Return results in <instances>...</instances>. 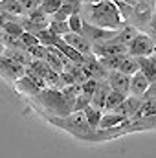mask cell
Returning a JSON list of instances; mask_svg holds the SVG:
<instances>
[{
    "instance_id": "cell-7",
    "label": "cell",
    "mask_w": 156,
    "mask_h": 158,
    "mask_svg": "<svg viewBox=\"0 0 156 158\" xmlns=\"http://www.w3.org/2000/svg\"><path fill=\"white\" fill-rule=\"evenodd\" d=\"M63 125L66 129H70V131H83V136H86V132L92 131V127L88 125V121H86L83 112H72V114L64 116V123Z\"/></svg>"
},
{
    "instance_id": "cell-10",
    "label": "cell",
    "mask_w": 156,
    "mask_h": 158,
    "mask_svg": "<svg viewBox=\"0 0 156 158\" xmlns=\"http://www.w3.org/2000/svg\"><path fill=\"white\" fill-rule=\"evenodd\" d=\"M17 90L22 92V94H28V96H37L40 90H44V88L40 86L39 83H35L31 77H28V76L24 74L22 77L17 79Z\"/></svg>"
},
{
    "instance_id": "cell-19",
    "label": "cell",
    "mask_w": 156,
    "mask_h": 158,
    "mask_svg": "<svg viewBox=\"0 0 156 158\" xmlns=\"http://www.w3.org/2000/svg\"><path fill=\"white\" fill-rule=\"evenodd\" d=\"M61 4H63L61 0H42V2H40V7H39V9H40V11H44L48 17H51L53 13H57V11H59Z\"/></svg>"
},
{
    "instance_id": "cell-5",
    "label": "cell",
    "mask_w": 156,
    "mask_h": 158,
    "mask_svg": "<svg viewBox=\"0 0 156 158\" xmlns=\"http://www.w3.org/2000/svg\"><path fill=\"white\" fill-rule=\"evenodd\" d=\"M105 81L109 83L110 90L119 92V94H123V96H129V86H130V77H129V76H125V74H121V72H117V70H110V72L107 74Z\"/></svg>"
},
{
    "instance_id": "cell-9",
    "label": "cell",
    "mask_w": 156,
    "mask_h": 158,
    "mask_svg": "<svg viewBox=\"0 0 156 158\" xmlns=\"http://www.w3.org/2000/svg\"><path fill=\"white\" fill-rule=\"evenodd\" d=\"M136 61H138V68H140V72L149 79V83L156 81V55L136 57Z\"/></svg>"
},
{
    "instance_id": "cell-24",
    "label": "cell",
    "mask_w": 156,
    "mask_h": 158,
    "mask_svg": "<svg viewBox=\"0 0 156 158\" xmlns=\"http://www.w3.org/2000/svg\"><path fill=\"white\" fill-rule=\"evenodd\" d=\"M143 99H156V81H153L147 88V92L143 94Z\"/></svg>"
},
{
    "instance_id": "cell-1",
    "label": "cell",
    "mask_w": 156,
    "mask_h": 158,
    "mask_svg": "<svg viewBox=\"0 0 156 158\" xmlns=\"http://www.w3.org/2000/svg\"><path fill=\"white\" fill-rule=\"evenodd\" d=\"M79 15L84 24L103 28V30H119L125 26V22L121 20L116 6H114V0H103V2H96V4L81 2Z\"/></svg>"
},
{
    "instance_id": "cell-4",
    "label": "cell",
    "mask_w": 156,
    "mask_h": 158,
    "mask_svg": "<svg viewBox=\"0 0 156 158\" xmlns=\"http://www.w3.org/2000/svg\"><path fill=\"white\" fill-rule=\"evenodd\" d=\"M63 40H64L66 46H70L72 50H76V52L81 53L83 57H94V55H92V44L84 39L81 33L70 31V33H66V35L63 37Z\"/></svg>"
},
{
    "instance_id": "cell-17",
    "label": "cell",
    "mask_w": 156,
    "mask_h": 158,
    "mask_svg": "<svg viewBox=\"0 0 156 158\" xmlns=\"http://www.w3.org/2000/svg\"><path fill=\"white\" fill-rule=\"evenodd\" d=\"M48 30L55 35V37H64L66 33H70V26L68 22H61V20H51L50 19V24H48Z\"/></svg>"
},
{
    "instance_id": "cell-25",
    "label": "cell",
    "mask_w": 156,
    "mask_h": 158,
    "mask_svg": "<svg viewBox=\"0 0 156 158\" xmlns=\"http://www.w3.org/2000/svg\"><path fill=\"white\" fill-rule=\"evenodd\" d=\"M83 4H96V2H103V0H81Z\"/></svg>"
},
{
    "instance_id": "cell-20",
    "label": "cell",
    "mask_w": 156,
    "mask_h": 158,
    "mask_svg": "<svg viewBox=\"0 0 156 158\" xmlns=\"http://www.w3.org/2000/svg\"><path fill=\"white\" fill-rule=\"evenodd\" d=\"M66 22H68V26H70V31H74V33H81V30H83V19H81L79 13L72 15Z\"/></svg>"
},
{
    "instance_id": "cell-15",
    "label": "cell",
    "mask_w": 156,
    "mask_h": 158,
    "mask_svg": "<svg viewBox=\"0 0 156 158\" xmlns=\"http://www.w3.org/2000/svg\"><path fill=\"white\" fill-rule=\"evenodd\" d=\"M125 98H127V96H123V94H119V92L110 90V92H109V96H107V101H105L103 112H112L116 107H119V105L125 101Z\"/></svg>"
},
{
    "instance_id": "cell-12",
    "label": "cell",
    "mask_w": 156,
    "mask_h": 158,
    "mask_svg": "<svg viewBox=\"0 0 156 158\" xmlns=\"http://www.w3.org/2000/svg\"><path fill=\"white\" fill-rule=\"evenodd\" d=\"M125 121H127L125 116H119V114H114V112H103L97 129H103V131H107V129H116V127H119V125L125 123Z\"/></svg>"
},
{
    "instance_id": "cell-21",
    "label": "cell",
    "mask_w": 156,
    "mask_h": 158,
    "mask_svg": "<svg viewBox=\"0 0 156 158\" xmlns=\"http://www.w3.org/2000/svg\"><path fill=\"white\" fill-rule=\"evenodd\" d=\"M18 39H20L22 46H24L26 50H28V48H31V46H37V44H39L37 37H35V35H31V33H28V31H22V35H20Z\"/></svg>"
},
{
    "instance_id": "cell-3",
    "label": "cell",
    "mask_w": 156,
    "mask_h": 158,
    "mask_svg": "<svg viewBox=\"0 0 156 158\" xmlns=\"http://www.w3.org/2000/svg\"><path fill=\"white\" fill-rule=\"evenodd\" d=\"M117 30H103V28H96V26H90V24H84L83 22V30H81V35L88 40L90 44H103V42H109L116 37Z\"/></svg>"
},
{
    "instance_id": "cell-14",
    "label": "cell",
    "mask_w": 156,
    "mask_h": 158,
    "mask_svg": "<svg viewBox=\"0 0 156 158\" xmlns=\"http://www.w3.org/2000/svg\"><path fill=\"white\" fill-rule=\"evenodd\" d=\"M117 72H121V74H125V76H129V77H130V76H134L136 72H140L136 57H132V55H125V59H123V63L119 64Z\"/></svg>"
},
{
    "instance_id": "cell-18",
    "label": "cell",
    "mask_w": 156,
    "mask_h": 158,
    "mask_svg": "<svg viewBox=\"0 0 156 158\" xmlns=\"http://www.w3.org/2000/svg\"><path fill=\"white\" fill-rule=\"evenodd\" d=\"M35 37H37V40H39V44L44 46V48L55 46V44L59 42V39H61V37H55L50 30H42V31H39V33H35Z\"/></svg>"
},
{
    "instance_id": "cell-13",
    "label": "cell",
    "mask_w": 156,
    "mask_h": 158,
    "mask_svg": "<svg viewBox=\"0 0 156 158\" xmlns=\"http://www.w3.org/2000/svg\"><path fill=\"white\" fill-rule=\"evenodd\" d=\"M136 35H138V30H136L134 26H130V24H125L123 28H119V30H117L114 40L119 42V44H123V46H129V44H130V40L134 39Z\"/></svg>"
},
{
    "instance_id": "cell-23",
    "label": "cell",
    "mask_w": 156,
    "mask_h": 158,
    "mask_svg": "<svg viewBox=\"0 0 156 158\" xmlns=\"http://www.w3.org/2000/svg\"><path fill=\"white\" fill-rule=\"evenodd\" d=\"M18 2H20V6H22L24 13L28 15V13H31V11L39 9V7H40V2H42V0H18Z\"/></svg>"
},
{
    "instance_id": "cell-2",
    "label": "cell",
    "mask_w": 156,
    "mask_h": 158,
    "mask_svg": "<svg viewBox=\"0 0 156 158\" xmlns=\"http://www.w3.org/2000/svg\"><path fill=\"white\" fill-rule=\"evenodd\" d=\"M127 55L132 57H149L156 55V44L145 31H138V35L130 40V44L127 46Z\"/></svg>"
},
{
    "instance_id": "cell-11",
    "label": "cell",
    "mask_w": 156,
    "mask_h": 158,
    "mask_svg": "<svg viewBox=\"0 0 156 158\" xmlns=\"http://www.w3.org/2000/svg\"><path fill=\"white\" fill-rule=\"evenodd\" d=\"M0 13L7 17H26L18 0H0Z\"/></svg>"
},
{
    "instance_id": "cell-16",
    "label": "cell",
    "mask_w": 156,
    "mask_h": 158,
    "mask_svg": "<svg viewBox=\"0 0 156 158\" xmlns=\"http://www.w3.org/2000/svg\"><path fill=\"white\" fill-rule=\"evenodd\" d=\"M81 112L84 114V118H86L88 125H90L92 129H97V125H99V119H101V116H103V112H99V110H97V109H94L92 105L84 107Z\"/></svg>"
},
{
    "instance_id": "cell-8",
    "label": "cell",
    "mask_w": 156,
    "mask_h": 158,
    "mask_svg": "<svg viewBox=\"0 0 156 158\" xmlns=\"http://www.w3.org/2000/svg\"><path fill=\"white\" fill-rule=\"evenodd\" d=\"M149 79L145 77L142 72H136L134 76H130V86H129V96H136V98H143V94L149 88Z\"/></svg>"
},
{
    "instance_id": "cell-22",
    "label": "cell",
    "mask_w": 156,
    "mask_h": 158,
    "mask_svg": "<svg viewBox=\"0 0 156 158\" xmlns=\"http://www.w3.org/2000/svg\"><path fill=\"white\" fill-rule=\"evenodd\" d=\"M26 52L31 55V59H39V61H44V57H46V48H44V46H40V44L28 48Z\"/></svg>"
},
{
    "instance_id": "cell-6",
    "label": "cell",
    "mask_w": 156,
    "mask_h": 158,
    "mask_svg": "<svg viewBox=\"0 0 156 158\" xmlns=\"http://www.w3.org/2000/svg\"><path fill=\"white\" fill-rule=\"evenodd\" d=\"M109 92H110L109 83L105 79H97V86H96V90H94V94L90 98V105L94 109H97L99 112H103V107H105V101H107Z\"/></svg>"
}]
</instances>
